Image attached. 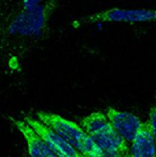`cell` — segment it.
<instances>
[{"label": "cell", "instance_id": "30bf717a", "mask_svg": "<svg viewBox=\"0 0 156 157\" xmlns=\"http://www.w3.org/2000/svg\"><path fill=\"white\" fill-rule=\"evenodd\" d=\"M121 157H132V156L129 154V153H128V154L124 155V156H121Z\"/></svg>", "mask_w": 156, "mask_h": 157}, {"label": "cell", "instance_id": "8992f818", "mask_svg": "<svg viewBox=\"0 0 156 157\" xmlns=\"http://www.w3.org/2000/svg\"><path fill=\"white\" fill-rule=\"evenodd\" d=\"M105 114L112 127L130 145L137 136L143 122L133 113L116 110L112 107H107Z\"/></svg>", "mask_w": 156, "mask_h": 157}, {"label": "cell", "instance_id": "6da1fadb", "mask_svg": "<svg viewBox=\"0 0 156 157\" xmlns=\"http://www.w3.org/2000/svg\"><path fill=\"white\" fill-rule=\"evenodd\" d=\"M80 126L103 153V157H121L129 153V144L112 127L105 113L95 111L83 117Z\"/></svg>", "mask_w": 156, "mask_h": 157}, {"label": "cell", "instance_id": "5b68a950", "mask_svg": "<svg viewBox=\"0 0 156 157\" xmlns=\"http://www.w3.org/2000/svg\"><path fill=\"white\" fill-rule=\"evenodd\" d=\"M24 121L58 157H81L83 156L56 132L36 118L27 116L24 118Z\"/></svg>", "mask_w": 156, "mask_h": 157}, {"label": "cell", "instance_id": "9c48e42d", "mask_svg": "<svg viewBox=\"0 0 156 157\" xmlns=\"http://www.w3.org/2000/svg\"><path fill=\"white\" fill-rule=\"evenodd\" d=\"M148 121L149 123L151 134L156 145V104L151 106L150 108Z\"/></svg>", "mask_w": 156, "mask_h": 157}, {"label": "cell", "instance_id": "3957f363", "mask_svg": "<svg viewBox=\"0 0 156 157\" xmlns=\"http://www.w3.org/2000/svg\"><path fill=\"white\" fill-rule=\"evenodd\" d=\"M57 6L56 2H23L19 12L9 25V33L23 38L41 35Z\"/></svg>", "mask_w": 156, "mask_h": 157}, {"label": "cell", "instance_id": "8fae6325", "mask_svg": "<svg viewBox=\"0 0 156 157\" xmlns=\"http://www.w3.org/2000/svg\"><path fill=\"white\" fill-rule=\"evenodd\" d=\"M81 157H87V156H82Z\"/></svg>", "mask_w": 156, "mask_h": 157}, {"label": "cell", "instance_id": "52a82bcc", "mask_svg": "<svg viewBox=\"0 0 156 157\" xmlns=\"http://www.w3.org/2000/svg\"><path fill=\"white\" fill-rule=\"evenodd\" d=\"M9 119L25 140L29 157H58L24 120Z\"/></svg>", "mask_w": 156, "mask_h": 157}, {"label": "cell", "instance_id": "277c9868", "mask_svg": "<svg viewBox=\"0 0 156 157\" xmlns=\"http://www.w3.org/2000/svg\"><path fill=\"white\" fill-rule=\"evenodd\" d=\"M83 24L109 22L142 23L156 21V10L145 9L112 8L80 18Z\"/></svg>", "mask_w": 156, "mask_h": 157}, {"label": "cell", "instance_id": "ba28073f", "mask_svg": "<svg viewBox=\"0 0 156 157\" xmlns=\"http://www.w3.org/2000/svg\"><path fill=\"white\" fill-rule=\"evenodd\" d=\"M129 154L132 157H156V145L148 121L143 122L137 136L130 144Z\"/></svg>", "mask_w": 156, "mask_h": 157}, {"label": "cell", "instance_id": "7a4b0ae2", "mask_svg": "<svg viewBox=\"0 0 156 157\" xmlns=\"http://www.w3.org/2000/svg\"><path fill=\"white\" fill-rule=\"evenodd\" d=\"M36 119L56 132L81 155L87 157H103L100 149L93 143L84 129L76 123L58 113L38 111Z\"/></svg>", "mask_w": 156, "mask_h": 157}]
</instances>
